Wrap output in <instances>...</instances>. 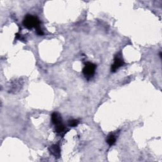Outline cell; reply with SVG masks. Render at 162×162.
<instances>
[{"label": "cell", "mask_w": 162, "mask_h": 162, "mask_svg": "<svg viewBox=\"0 0 162 162\" xmlns=\"http://www.w3.org/2000/svg\"><path fill=\"white\" fill-rule=\"evenodd\" d=\"M36 29V33H37V34H38L39 36H42V34H43V31L42 30V29H41V27H39L37 28Z\"/></svg>", "instance_id": "cell-9"}, {"label": "cell", "mask_w": 162, "mask_h": 162, "mask_svg": "<svg viewBox=\"0 0 162 162\" xmlns=\"http://www.w3.org/2000/svg\"><path fill=\"white\" fill-rule=\"evenodd\" d=\"M49 150L50 153H52L55 158H60V147L58 145H52V146L50 147Z\"/></svg>", "instance_id": "cell-4"}, {"label": "cell", "mask_w": 162, "mask_h": 162, "mask_svg": "<svg viewBox=\"0 0 162 162\" xmlns=\"http://www.w3.org/2000/svg\"><path fill=\"white\" fill-rule=\"evenodd\" d=\"M106 142H107V143L108 144L109 146H113V145L116 142V138L115 137V136H113V134L109 135L107 138Z\"/></svg>", "instance_id": "cell-7"}, {"label": "cell", "mask_w": 162, "mask_h": 162, "mask_svg": "<svg viewBox=\"0 0 162 162\" xmlns=\"http://www.w3.org/2000/svg\"><path fill=\"white\" fill-rule=\"evenodd\" d=\"M23 24L27 29H30L32 28H37L40 27V21L36 16L27 15L23 21Z\"/></svg>", "instance_id": "cell-1"}, {"label": "cell", "mask_w": 162, "mask_h": 162, "mask_svg": "<svg viewBox=\"0 0 162 162\" xmlns=\"http://www.w3.org/2000/svg\"><path fill=\"white\" fill-rule=\"evenodd\" d=\"M55 131L58 134H63L64 135L65 132H66V128H65L63 124L61 123L55 126Z\"/></svg>", "instance_id": "cell-6"}, {"label": "cell", "mask_w": 162, "mask_h": 162, "mask_svg": "<svg viewBox=\"0 0 162 162\" xmlns=\"http://www.w3.org/2000/svg\"><path fill=\"white\" fill-rule=\"evenodd\" d=\"M96 69V65L93 63L87 62L85 64V67L82 70V73H83L85 77L89 79L93 77L95 73V70Z\"/></svg>", "instance_id": "cell-2"}, {"label": "cell", "mask_w": 162, "mask_h": 162, "mask_svg": "<svg viewBox=\"0 0 162 162\" xmlns=\"http://www.w3.org/2000/svg\"><path fill=\"white\" fill-rule=\"evenodd\" d=\"M124 63H125L124 60L122 59L120 56H116L114 59L113 64L112 65V67H111V71L112 72H115L119 68L123 66Z\"/></svg>", "instance_id": "cell-3"}, {"label": "cell", "mask_w": 162, "mask_h": 162, "mask_svg": "<svg viewBox=\"0 0 162 162\" xmlns=\"http://www.w3.org/2000/svg\"><path fill=\"white\" fill-rule=\"evenodd\" d=\"M52 120L53 124H55V126L62 123V118H61V115H60L58 113H56V112L52 113Z\"/></svg>", "instance_id": "cell-5"}, {"label": "cell", "mask_w": 162, "mask_h": 162, "mask_svg": "<svg viewBox=\"0 0 162 162\" xmlns=\"http://www.w3.org/2000/svg\"><path fill=\"white\" fill-rule=\"evenodd\" d=\"M68 124H69V126L70 127H75L78 126V124H79V122L77 120H74V119H73V120H69V122H68Z\"/></svg>", "instance_id": "cell-8"}, {"label": "cell", "mask_w": 162, "mask_h": 162, "mask_svg": "<svg viewBox=\"0 0 162 162\" xmlns=\"http://www.w3.org/2000/svg\"><path fill=\"white\" fill-rule=\"evenodd\" d=\"M160 57L161 58V52L160 53Z\"/></svg>", "instance_id": "cell-10"}]
</instances>
